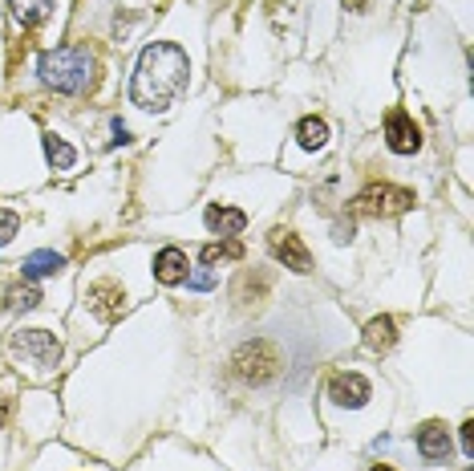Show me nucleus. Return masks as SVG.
Segmentation results:
<instances>
[{"label":"nucleus","instance_id":"obj_15","mask_svg":"<svg viewBox=\"0 0 474 471\" xmlns=\"http://www.w3.org/2000/svg\"><path fill=\"white\" fill-rule=\"evenodd\" d=\"M9 4H12V17H17L25 28H36L57 9V0H9Z\"/></svg>","mask_w":474,"mask_h":471},{"label":"nucleus","instance_id":"obj_6","mask_svg":"<svg viewBox=\"0 0 474 471\" xmlns=\"http://www.w3.org/2000/svg\"><path fill=\"white\" fill-rule=\"evenodd\" d=\"M385 142H390V150H398V155H414V150L422 147V130L414 126V118L406 110H393L390 118H385Z\"/></svg>","mask_w":474,"mask_h":471},{"label":"nucleus","instance_id":"obj_1","mask_svg":"<svg viewBox=\"0 0 474 471\" xmlns=\"http://www.w3.org/2000/svg\"><path fill=\"white\" fill-rule=\"evenodd\" d=\"M191 61L174 41H155L146 45L134 65V82H130V102L138 110H166V106L187 90Z\"/></svg>","mask_w":474,"mask_h":471},{"label":"nucleus","instance_id":"obj_5","mask_svg":"<svg viewBox=\"0 0 474 471\" xmlns=\"http://www.w3.org/2000/svg\"><path fill=\"white\" fill-rule=\"evenodd\" d=\"M410 207H414V195L406 191V187H390V183L365 187V191L353 199V212L357 215H374V220H385V215H398V212H410Z\"/></svg>","mask_w":474,"mask_h":471},{"label":"nucleus","instance_id":"obj_12","mask_svg":"<svg viewBox=\"0 0 474 471\" xmlns=\"http://www.w3.org/2000/svg\"><path fill=\"white\" fill-rule=\"evenodd\" d=\"M207 228L215 236H239L247 228V215L236 212V207H223V204H211L207 207Z\"/></svg>","mask_w":474,"mask_h":471},{"label":"nucleus","instance_id":"obj_8","mask_svg":"<svg viewBox=\"0 0 474 471\" xmlns=\"http://www.w3.org/2000/svg\"><path fill=\"white\" fill-rule=\"evenodd\" d=\"M268 248H272V256L280 260L284 268H296V272H309V252H304L301 236H292V231H272V240H268Z\"/></svg>","mask_w":474,"mask_h":471},{"label":"nucleus","instance_id":"obj_19","mask_svg":"<svg viewBox=\"0 0 474 471\" xmlns=\"http://www.w3.org/2000/svg\"><path fill=\"white\" fill-rule=\"evenodd\" d=\"M41 305V288L36 285H17L4 293V309H12V313H20V309H36Z\"/></svg>","mask_w":474,"mask_h":471},{"label":"nucleus","instance_id":"obj_9","mask_svg":"<svg viewBox=\"0 0 474 471\" xmlns=\"http://www.w3.org/2000/svg\"><path fill=\"white\" fill-rule=\"evenodd\" d=\"M418 451H422V459H430V463H442V459H450V434H446V426L442 423H426L418 431Z\"/></svg>","mask_w":474,"mask_h":471},{"label":"nucleus","instance_id":"obj_18","mask_svg":"<svg viewBox=\"0 0 474 471\" xmlns=\"http://www.w3.org/2000/svg\"><path fill=\"white\" fill-rule=\"evenodd\" d=\"M239 256H244V244L231 240V236H223L219 244H207V248H203V268L219 264V260H239Z\"/></svg>","mask_w":474,"mask_h":471},{"label":"nucleus","instance_id":"obj_13","mask_svg":"<svg viewBox=\"0 0 474 471\" xmlns=\"http://www.w3.org/2000/svg\"><path fill=\"white\" fill-rule=\"evenodd\" d=\"M393 342H398V325H393V317H374V321L365 325V345H369L374 353L393 350Z\"/></svg>","mask_w":474,"mask_h":471},{"label":"nucleus","instance_id":"obj_17","mask_svg":"<svg viewBox=\"0 0 474 471\" xmlns=\"http://www.w3.org/2000/svg\"><path fill=\"white\" fill-rule=\"evenodd\" d=\"M45 155L57 171H73V163H77V150H73L65 139H57V134H45Z\"/></svg>","mask_w":474,"mask_h":471},{"label":"nucleus","instance_id":"obj_21","mask_svg":"<svg viewBox=\"0 0 474 471\" xmlns=\"http://www.w3.org/2000/svg\"><path fill=\"white\" fill-rule=\"evenodd\" d=\"M211 285H215V272H211V268H199L195 277H187V288H195V293H207Z\"/></svg>","mask_w":474,"mask_h":471},{"label":"nucleus","instance_id":"obj_2","mask_svg":"<svg viewBox=\"0 0 474 471\" xmlns=\"http://www.w3.org/2000/svg\"><path fill=\"white\" fill-rule=\"evenodd\" d=\"M41 77L57 93H82L93 82V57L82 45H57L41 53Z\"/></svg>","mask_w":474,"mask_h":471},{"label":"nucleus","instance_id":"obj_20","mask_svg":"<svg viewBox=\"0 0 474 471\" xmlns=\"http://www.w3.org/2000/svg\"><path fill=\"white\" fill-rule=\"evenodd\" d=\"M17 228H20L17 212H9V207H0V244H9L12 236H17Z\"/></svg>","mask_w":474,"mask_h":471},{"label":"nucleus","instance_id":"obj_7","mask_svg":"<svg viewBox=\"0 0 474 471\" xmlns=\"http://www.w3.org/2000/svg\"><path fill=\"white\" fill-rule=\"evenodd\" d=\"M328 398H333V402H341V407H361L365 398H369V382H365L361 374L341 369V374H333V378H328Z\"/></svg>","mask_w":474,"mask_h":471},{"label":"nucleus","instance_id":"obj_16","mask_svg":"<svg viewBox=\"0 0 474 471\" xmlns=\"http://www.w3.org/2000/svg\"><path fill=\"white\" fill-rule=\"evenodd\" d=\"M296 142H301L304 150H320L328 142V126L325 118H304L301 126H296Z\"/></svg>","mask_w":474,"mask_h":471},{"label":"nucleus","instance_id":"obj_22","mask_svg":"<svg viewBox=\"0 0 474 471\" xmlns=\"http://www.w3.org/2000/svg\"><path fill=\"white\" fill-rule=\"evenodd\" d=\"M470 431H474V426L466 423V426H462V451H466V459L474 455V434H470Z\"/></svg>","mask_w":474,"mask_h":471},{"label":"nucleus","instance_id":"obj_3","mask_svg":"<svg viewBox=\"0 0 474 471\" xmlns=\"http://www.w3.org/2000/svg\"><path fill=\"white\" fill-rule=\"evenodd\" d=\"M9 350H12V358H17L20 366L36 369V374H49V369H57V361H61V342H57L49 329H20V333H12Z\"/></svg>","mask_w":474,"mask_h":471},{"label":"nucleus","instance_id":"obj_14","mask_svg":"<svg viewBox=\"0 0 474 471\" xmlns=\"http://www.w3.org/2000/svg\"><path fill=\"white\" fill-rule=\"evenodd\" d=\"M65 268V256L61 252H33V256H25V264H20V272H25L28 280H36V277H53V272H61Z\"/></svg>","mask_w":474,"mask_h":471},{"label":"nucleus","instance_id":"obj_11","mask_svg":"<svg viewBox=\"0 0 474 471\" xmlns=\"http://www.w3.org/2000/svg\"><path fill=\"white\" fill-rule=\"evenodd\" d=\"M85 301H90V309L101 317V321H114V317L122 313V293L118 285H90V293H85Z\"/></svg>","mask_w":474,"mask_h":471},{"label":"nucleus","instance_id":"obj_23","mask_svg":"<svg viewBox=\"0 0 474 471\" xmlns=\"http://www.w3.org/2000/svg\"><path fill=\"white\" fill-rule=\"evenodd\" d=\"M4 423H9V398H4V390H0V431H4Z\"/></svg>","mask_w":474,"mask_h":471},{"label":"nucleus","instance_id":"obj_4","mask_svg":"<svg viewBox=\"0 0 474 471\" xmlns=\"http://www.w3.org/2000/svg\"><path fill=\"white\" fill-rule=\"evenodd\" d=\"M236 378L247 382V386H264V382L276 378V369H280V350L272 342H247L244 350L236 353Z\"/></svg>","mask_w":474,"mask_h":471},{"label":"nucleus","instance_id":"obj_24","mask_svg":"<svg viewBox=\"0 0 474 471\" xmlns=\"http://www.w3.org/2000/svg\"><path fill=\"white\" fill-rule=\"evenodd\" d=\"M374 471H393V467H390V463H377V467H374Z\"/></svg>","mask_w":474,"mask_h":471},{"label":"nucleus","instance_id":"obj_10","mask_svg":"<svg viewBox=\"0 0 474 471\" xmlns=\"http://www.w3.org/2000/svg\"><path fill=\"white\" fill-rule=\"evenodd\" d=\"M187 252L182 248H163L155 256V277L163 280V285H182V280H187Z\"/></svg>","mask_w":474,"mask_h":471}]
</instances>
